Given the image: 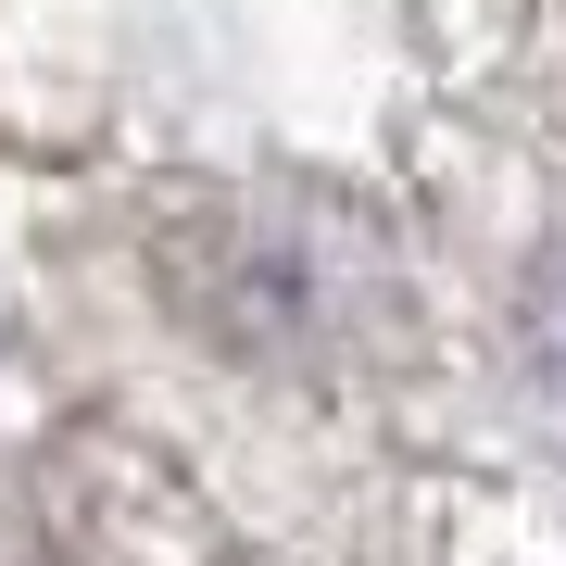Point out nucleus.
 <instances>
[{"label": "nucleus", "mask_w": 566, "mask_h": 566, "mask_svg": "<svg viewBox=\"0 0 566 566\" xmlns=\"http://www.w3.org/2000/svg\"><path fill=\"white\" fill-rule=\"evenodd\" d=\"M542 365H554V378H566V264H554V277H542Z\"/></svg>", "instance_id": "1"}]
</instances>
